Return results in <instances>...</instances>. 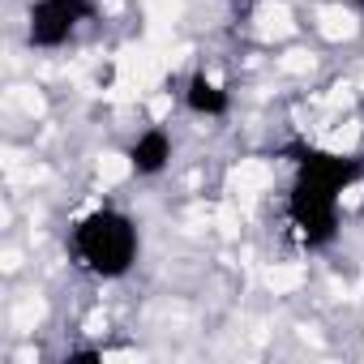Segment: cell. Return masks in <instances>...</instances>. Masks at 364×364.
Returning a JSON list of instances; mask_svg holds the SVG:
<instances>
[{
  "label": "cell",
  "mask_w": 364,
  "mask_h": 364,
  "mask_svg": "<svg viewBox=\"0 0 364 364\" xmlns=\"http://www.w3.org/2000/svg\"><path fill=\"white\" fill-rule=\"evenodd\" d=\"M360 176V163L347 154L304 150V159H296V180L287 189V228L304 249H326L338 236L343 193Z\"/></svg>",
  "instance_id": "obj_1"
},
{
  "label": "cell",
  "mask_w": 364,
  "mask_h": 364,
  "mask_svg": "<svg viewBox=\"0 0 364 364\" xmlns=\"http://www.w3.org/2000/svg\"><path fill=\"white\" fill-rule=\"evenodd\" d=\"M137 257H141V228L120 206H99L69 228V262L99 283L124 279L137 266Z\"/></svg>",
  "instance_id": "obj_2"
},
{
  "label": "cell",
  "mask_w": 364,
  "mask_h": 364,
  "mask_svg": "<svg viewBox=\"0 0 364 364\" xmlns=\"http://www.w3.org/2000/svg\"><path fill=\"white\" fill-rule=\"evenodd\" d=\"M99 18V0H31L26 5V48L60 52Z\"/></svg>",
  "instance_id": "obj_3"
},
{
  "label": "cell",
  "mask_w": 364,
  "mask_h": 364,
  "mask_svg": "<svg viewBox=\"0 0 364 364\" xmlns=\"http://www.w3.org/2000/svg\"><path fill=\"white\" fill-rule=\"evenodd\" d=\"M171 159H176V137H171V129H163V124H146V129L129 141V150H124V163H129V171H133L137 180H159V176L171 167Z\"/></svg>",
  "instance_id": "obj_4"
},
{
  "label": "cell",
  "mask_w": 364,
  "mask_h": 364,
  "mask_svg": "<svg viewBox=\"0 0 364 364\" xmlns=\"http://www.w3.org/2000/svg\"><path fill=\"white\" fill-rule=\"evenodd\" d=\"M180 99H185V112L198 116V120H223V116L232 112V90H228L215 73H206V69H198V73L185 77Z\"/></svg>",
  "instance_id": "obj_5"
},
{
  "label": "cell",
  "mask_w": 364,
  "mask_h": 364,
  "mask_svg": "<svg viewBox=\"0 0 364 364\" xmlns=\"http://www.w3.org/2000/svg\"><path fill=\"white\" fill-rule=\"evenodd\" d=\"M351 9H355V14H364V0H351Z\"/></svg>",
  "instance_id": "obj_6"
}]
</instances>
